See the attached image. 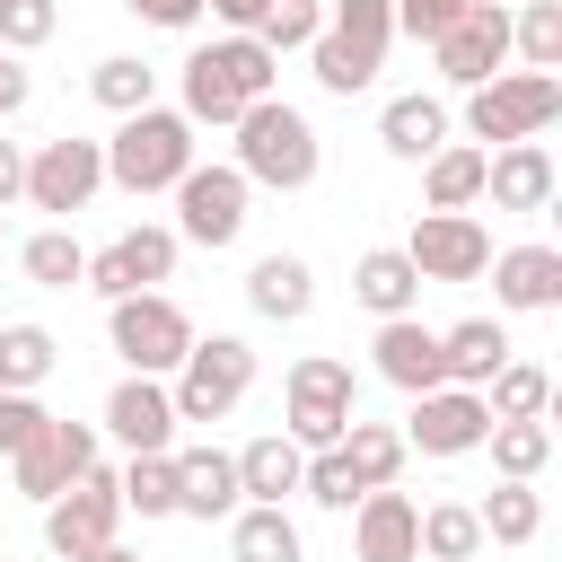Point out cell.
Here are the masks:
<instances>
[{
  "label": "cell",
  "instance_id": "cell-1",
  "mask_svg": "<svg viewBox=\"0 0 562 562\" xmlns=\"http://www.w3.org/2000/svg\"><path fill=\"white\" fill-rule=\"evenodd\" d=\"M281 79V61L255 44V35H220V44H193L184 53V123H237L246 105H263Z\"/></svg>",
  "mask_w": 562,
  "mask_h": 562
},
{
  "label": "cell",
  "instance_id": "cell-8",
  "mask_svg": "<svg viewBox=\"0 0 562 562\" xmlns=\"http://www.w3.org/2000/svg\"><path fill=\"white\" fill-rule=\"evenodd\" d=\"M105 334H114V351H123V369H132V378H176V360L193 351V316H184V307H176L167 290L114 299Z\"/></svg>",
  "mask_w": 562,
  "mask_h": 562
},
{
  "label": "cell",
  "instance_id": "cell-36",
  "mask_svg": "<svg viewBox=\"0 0 562 562\" xmlns=\"http://www.w3.org/2000/svg\"><path fill=\"white\" fill-rule=\"evenodd\" d=\"M413 536H422V562H474V553H483V518H474V501H430Z\"/></svg>",
  "mask_w": 562,
  "mask_h": 562
},
{
  "label": "cell",
  "instance_id": "cell-23",
  "mask_svg": "<svg viewBox=\"0 0 562 562\" xmlns=\"http://www.w3.org/2000/svg\"><path fill=\"white\" fill-rule=\"evenodd\" d=\"M351 299L386 325V316H413L422 307V272L404 263V246H369L360 263H351Z\"/></svg>",
  "mask_w": 562,
  "mask_h": 562
},
{
  "label": "cell",
  "instance_id": "cell-31",
  "mask_svg": "<svg viewBox=\"0 0 562 562\" xmlns=\"http://www.w3.org/2000/svg\"><path fill=\"white\" fill-rule=\"evenodd\" d=\"M544 404H553V378H544L536 360H501V369L483 378V413H492V422H544Z\"/></svg>",
  "mask_w": 562,
  "mask_h": 562
},
{
  "label": "cell",
  "instance_id": "cell-32",
  "mask_svg": "<svg viewBox=\"0 0 562 562\" xmlns=\"http://www.w3.org/2000/svg\"><path fill=\"white\" fill-rule=\"evenodd\" d=\"M474 518H483V544H536V536H544L536 483H492V492L474 501Z\"/></svg>",
  "mask_w": 562,
  "mask_h": 562
},
{
  "label": "cell",
  "instance_id": "cell-19",
  "mask_svg": "<svg viewBox=\"0 0 562 562\" xmlns=\"http://www.w3.org/2000/svg\"><path fill=\"white\" fill-rule=\"evenodd\" d=\"M553 149L544 140H509V149H483V202L492 211H544L553 202Z\"/></svg>",
  "mask_w": 562,
  "mask_h": 562
},
{
  "label": "cell",
  "instance_id": "cell-25",
  "mask_svg": "<svg viewBox=\"0 0 562 562\" xmlns=\"http://www.w3.org/2000/svg\"><path fill=\"white\" fill-rule=\"evenodd\" d=\"M501 360H509L501 316H465V325L439 334V378H448V386H474V395H483V378H492Z\"/></svg>",
  "mask_w": 562,
  "mask_h": 562
},
{
  "label": "cell",
  "instance_id": "cell-29",
  "mask_svg": "<svg viewBox=\"0 0 562 562\" xmlns=\"http://www.w3.org/2000/svg\"><path fill=\"white\" fill-rule=\"evenodd\" d=\"M334 448H342V465H351V483H360V492H386V483L404 474V457H413V448H404V430H386V422H351Z\"/></svg>",
  "mask_w": 562,
  "mask_h": 562
},
{
  "label": "cell",
  "instance_id": "cell-28",
  "mask_svg": "<svg viewBox=\"0 0 562 562\" xmlns=\"http://www.w3.org/2000/svg\"><path fill=\"white\" fill-rule=\"evenodd\" d=\"M378 140H386L395 158H430V149H448V105H439V97H386Z\"/></svg>",
  "mask_w": 562,
  "mask_h": 562
},
{
  "label": "cell",
  "instance_id": "cell-15",
  "mask_svg": "<svg viewBox=\"0 0 562 562\" xmlns=\"http://www.w3.org/2000/svg\"><path fill=\"white\" fill-rule=\"evenodd\" d=\"M430 61H439L448 88H483V79H501V61H509V9H501V0H474V9L430 44Z\"/></svg>",
  "mask_w": 562,
  "mask_h": 562
},
{
  "label": "cell",
  "instance_id": "cell-5",
  "mask_svg": "<svg viewBox=\"0 0 562 562\" xmlns=\"http://www.w3.org/2000/svg\"><path fill=\"white\" fill-rule=\"evenodd\" d=\"M351 422H360V378H351V360H334V351L290 360V386H281V439H299V448L316 457V448H334Z\"/></svg>",
  "mask_w": 562,
  "mask_h": 562
},
{
  "label": "cell",
  "instance_id": "cell-30",
  "mask_svg": "<svg viewBox=\"0 0 562 562\" xmlns=\"http://www.w3.org/2000/svg\"><path fill=\"white\" fill-rule=\"evenodd\" d=\"M228 553H237V562H307L290 509H263V501H246V509L228 518Z\"/></svg>",
  "mask_w": 562,
  "mask_h": 562
},
{
  "label": "cell",
  "instance_id": "cell-27",
  "mask_svg": "<svg viewBox=\"0 0 562 562\" xmlns=\"http://www.w3.org/2000/svg\"><path fill=\"white\" fill-rule=\"evenodd\" d=\"M422 202H430V211H474V202H483V149H474V140L430 149V158H422Z\"/></svg>",
  "mask_w": 562,
  "mask_h": 562
},
{
  "label": "cell",
  "instance_id": "cell-16",
  "mask_svg": "<svg viewBox=\"0 0 562 562\" xmlns=\"http://www.w3.org/2000/svg\"><path fill=\"white\" fill-rule=\"evenodd\" d=\"M483 430H492V413H483L474 386H430V395H413L404 448H422V457H474Z\"/></svg>",
  "mask_w": 562,
  "mask_h": 562
},
{
  "label": "cell",
  "instance_id": "cell-51",
  "mask_svg": "<svg viewBox=\"0 0 562 562\" xmlns=\"http://www.w3.org/2000/svg\"><path fill=\"white\" fill-rule=\"evenodd\" d=\"M501 9H509V0H501Z\"/></svg>",
  "mask_w": 562,
  "mask_h": 562
},
{
  "label": "cell",
  "instance_id": "cell-49",
  "mask_svg": "<svg viewBox=\"0 0 562 562\" xmlns=\"http://www.w3.org/2000/svg\"><path fill=\"white\" fill-rule=\"evenodd\" d=\"M88 562H140V553H132V544H97Z\"/></svg>",
  "mask_w": 562,
  "mask_h": 562
},
{
  "label": "cell",
  "instance_id": "cell-44",
  "mask_svg": "<svg viewBox=\"0 0 562 562\" xmlns=\"http://www.w3.org/2000/svg\"><path fill=\"white\" fill-rule=\"evenodd\" d=\"M35 430H44V404H35V395H9V386H0V457H18V448H26Z\"/></svg>",
  "mask_w": 562,
  "mask_h": 562
},
{
  "label": "cell",
  "instance_id": "cell-7",
  "mask_svg": "<svg viewBox=\"0 0 562 562\" xmlns=\"http://www.w3.org/2000/svg\"><path fill=\"white\" fill-rule=\"evenodd\" d=\"M255 386V342L246 334H193V351L176 360V422H228Z\"/></svg>",
  "mask_w": 562,
  "mask_h": 562
},
{
  "label": "cell",
  "instance_id": "cell-45",
  "mask_svg": "<svg viewBox=\"0 0 562 562\" xmlns=\"http://www.w3.org/2000/svg\"><path fill=\"white\" fill-rule=\"evenodd\" d=\"M123 9H132L140 26H167V35H184V26L202 18V0H123Z\"/></svg>",
  "mask_w": 562,
  "mask_h": 562
},
{
  "label": "cell",
  "instance_id": "cell-13",
  "mask_svg": "<svg viewBox=\"0 0 562 562\" xmlns=\"http://www.w3.org/2000/svg\"><path fill=\"white\" fill-rule=\"evenodd\" d=\"M97 184H105V140L61 132V140H44V149L26 158V202H35V211H53V220L88 211V202H97Z\"/></svg>",
  "mask_w": 562,
  "mask_h": 562
},
{
  "label": "cell",
  "instance_id": "cell-11",
  "mask_svg": "<svg viewBox=\"0 0 562 562\" xmlns=\"http://www.w3.org/2000/svg\"><path fill=\"white\" fill-rule=\"evenodd\" d=\"M404 263L422 281H483L492 272V228L474 211H422L404 237Z\"/></svg>",
  "mask_w": 562,
  "mask_h": 562
},
{
  "label": "cell",
  "instance_id": "cell-17",
  "mask_svg": "<svg viewBox=\"0 0 562 562\" xmlns=\"http://www.w3.org/2000/svg\"><path fill=\"white\" fill-rule=\"evenodd\" d=\"M105 430H114L132 457H167V448H176V395H167V378H123V386L105 395Z\"/></svg>",
  "mask_w": 562,
  "mask_h": 562
},
{
  "label": "cell",
  "instance_id": "cell-3",
  "mask_svg": "<svg viewBox=\"0 0 562 562\" xmlns=\"http://www.w3.org/2000/svg\"><path fill=\"white\" fill-rule=\"evenodd\" d=\"M386 44H395V0H325V26H316V44H307L316 88L360 97V88L386 70Z\"/></svg>",
  "mask_w": 562,
  "mask_h": 562
},
{
  "label": "cell",
  "instance_id": "cell-40",
  "mask_svg": "<svg viewBox=\"0 0 562 562\" xmlns=\"http://www.w3.org/2000/svg\"><path fill=\"white\" fill-rule=\"evenodd\" d=\"M316 26H325V0H272V9L255 18V44L281 61V53H307V44H316Z\"/></svg>",
  "mask_w": 562,
  "mask_h": 562
},
{
  "label": "cell",
  "instance_id": "cell-21",
  "mask_svg": "<svg viewBox=\"0 0 562 562\" xmlns=\"http://www.w3.org/2000/svg\"><path fill=\"white\" fill-rule=\"evenodd\" d=\"M237 457L228 448H176V518H237Z\"/></svg>",
  "mask_w": 562,
  "mask_h": 562
},
{
  "label": "cell",
  "instance_id": "cell-22",
  "mask_svg": "<svg viewBox=\"0 0 562 562\" xmlns=\"http://www.w3.org/2000/svg\"><path fill=\"white\" fill-rule=\"evenodd\" d=\"M369 351H378V378H386V386H404V395L448 386V378H439V334H430L422 316H386Z\"/></svg>",
  "mask_w": 562,
  "mask_h": 562
},
{
  "label": "cell",
  "instance_id": "cell-39",
  "mask_svg": "<svg viewBox=\"0 0 562 562\" xmlns=\"http://www.w3.org/2000/svg\"><path fill=\"white\" fill-rule=\"evenodd\" d=\"M114 483H123V509H140V518H176V448H167V457H132Z\"/></svg>",
  "mask_w": 562,
  "mask_h": 562
},
{
  "label": "cell",
  "instance_id": "cell-14",
  "mask_svg": "<svg viewBox=\"0 0 562 562\" xmlns=\"http://www.w3.org/2000/svg\"><path fill=\"white\" fill-rule=\"evenodd\" d=\"M176 246H184L176 228H149V220H140V228H123L114 246H97V255H88V290H97L105 307H114V299L158 290V281H176Z\"/></svg>",
  "mask_w": 562,
  "mask_h": 562
},
{
  "label": "cell",
  "instance_id": "cell-34",
  "mask_svg": "<svg viewBox=\"0 0 562 562\" xmlns=\"http://www.w3.org/2000/svg\"><path fill=\"white\" fill-rule=\"evenodd\" d=\"M18 272H26L35 290H79V281H88V246H79L70 228H35V237L18 246Z\"/></svg>",
  "mask_w": 562,
  "mask_h": 562
},
{
  "label": "cell",
  "instance_id": "cell-43",
  "mask_svg": "<svg viewBox=\"0 0 562 562\" xmlns=\"http://www.w3.org/2000/svg\"><path fill=\"white\" fill-rule=\"evenodd\" d=\"M474 0H395V35H413V44H439L457 18H465Z\"/></svg>",
  "mask_w": 562,
  "mask_h": 562
},
{
  "label": "cell",
  "instance_id": "cell-50",
  "mask_svg": "<svg viewBox=\"0 0 562 562\" xmlns=\"http://www.w3.org/2000/svg\"><path fill=\"white\" fill-rule=\"evenodd\" d=\"M0 562H9V553H0Z\"/></svg>",
  "mask_w": 562,
  "mask_h": 562
},
{
  "label": "cell",
  "instance_id": "cell-41",
  "mask_svg": "<svg viewBox=\"0 0 562 562\" xmlns=\"http://www.w3.org/2000/svg\"><path fill=\"white\" fill-rule=\"evenodd\" d=\"M299 492H307L316 509H351V501H360V483H351V465H342V448H316V457L299 465Z\"/></svg>",
  "mask_w": 562,
  "mask_h": 562
},
{
  "label": "cell",
  "instance_id": "cell-35",
  "mask_svg": "<svg viewBox=\"0 0 562 562\" xmlns=\"http://www.w3.org/2000/svg\"><path fill=\"white\" fill-rule=\"evenodd\" d=\"M483 448H492L501 483H536V474L553 465V422H492Z\"/></svg>",
  "mask_w": 562,
  "mask_h": 562
},
{
  "label": "cell",
  "instance_id": "cell-33",
  "mask_svg": "<svg viewBox=\"0 0 562 562\" xmlns=\"http://www.w3.org/2000/svg\"><path fill=\"white\" fill-rule=\"evenodd\" d=\"M88 97L123 123V114H140V105H158V70L140 61V53H105L97 70H88Z\"/></svg>",
  "mask_w": 562,
  "mask_h": 562
},
{
  "label": "cell",
  "instance_id": "cell-47",
  "mask_svg": "<svg viewBox=\"0 0 562 562\" xmlns=\"http://www.w3.org/2000/svg\"><path fill=\"white\" fill-rule=\"evenodd\" d=\"M18 193H26V149H18V140H0V211H9Z\"/></svg>",
  "mask_w": 562,
  "mask_h": 562
},
{
  "label": "cell",
  "instance_id": "cell-2",
  "mask_svg": "<svg viewBox=\"0 0 562 562\" xmlns=\"http://www.w3.org/2000/svg\"><path fill=\"white\" fill-rule=\"evenodd\" d=\"M228 132H237V158H228V167H237L246 184H263V193H307V184H316V158H325V149H316V123H307L299 105L263 97V105H246Z\"/></svg>",
  "mask_w": 562,
  "mask_h": 562
},
{
  "label": "cell",
  "instance_id": "cell-38",
  "mask_svg": "<svg viewBox=\"0 0 562 562\" xmlns=\"http://www.w3.org/2000/svg\"><path fill=\"white\" fill-rule=\"evenodd\" d=\"M509 53H518L527 70H553V79H562V0H527V9L509 18Z\"/></svg>",
  "mask_w": 562,
  "mask_h": 562
},
{
  "label": "cell",
  "instance_id": "cell-24",
  "mask_svg": "<svg viewBox=\"0 0 562 562\" xmlns=\"http://www.w3.org/2000/svg\"><path fill=\"white\" fill-rule=\"evenodd\" d=\"M246 307L272 316V325H299V316L316 307V272H307V255H255V272H246Z\"/></svg>",
  "mask_w": 562,
  "mask_h": 562
},
{
  "label": "cell",
  "instance_id": "cell-20",
  "mask_svg": "<svg viewBox=\"0 0 562 562\" xmlns=\"http://www.w3.org/2000/svg\"><path fill=\"white\" fill-rule=\"evenodd\" d=\"M492 299L518 307V316L562 307V246H501L492 255Z\"/></svg>",
  "mask_w": 562,
  "mask_h": 562
},
{
  "label": "cell",
  "instance_id": "cell-37",
  "mask_svg": "<svg viewBox=\"0 0 562 562\" xmlns=\"http://www.w3.org/2000/svg\"><path fill=\"white\" fill-rule=\"evenodd\" d=\"M53 369H61V342L44 325H0V386L9 395H35Z\"/></svg>",
  "mask_w": 562,
  "mask_h": 562
},
{
  "label": "cell",
  "instance_id": "cell-10",
  "mask_svg": "<svg viewBox=\"0 0 562 562\" xmlns=\"http://www.w3.org/2000/svg\"><path fill=\"white\" fill-rule=\"evenodd\" d=\"M114 527H123V483H114L105 465H88L61 501H44V544H53L61 562H88L97 544H114Z\"/></svg>",
  "mask_w": 562,
  "mask_h": 562
},
{
  "label": "cell",
  "instance_id": "cell-6",
  "mask_svg": "<svg viewBox=\"0 0 562 562\" xmlns=\"http://www.w3.org/2000/svg\"><path fill=\"white\" fill-rule=\"evenodd\" d=\"M553 114H562V79H553V70H501V79L465 88V140H474V149L536 140Z\"/></svg>",
  "mask_w": 562,
  "mask_h": 562
},
{
  "label": "cell",
  "instance_id": "cell-42",
  "mask_svg": "<svg viewBox=\"0 0 562 562\" xmlns=\"http://www.w3.org/2000/svg\"><path fill=\"white\" fill-rule=\"evenodd\" d=\"M53 26H61L53 0H0V53H35V44H53Z\"/></svg>",
  "mask_w": 562,
  "mask_h": 562
},
{
  "label": "cell",
  "instance_id": "cell-26",
  "mask_svg": "<svg viewBox=\"0 0 562 562\" xmlns=\"http://www.w3.org/2000/svg\"><path fill=\"white\" fill-rule=\"evenodd\" d=\"M299 465H307V448H299V439H281V430H263V439H246V448H237V492H246V501H263V509H281V501L299 492Z\"/></svg>",
  "mask_w": 562,
  "mask_h": 562
},
{
  "label": "cell",
  "instance_id": "cell-18",
  "mask_svg": "<svg viewBox=\"0 0 562 562\" xmlns=\"http://www.w3.org/2000/svg\"><path fill=\"white\" fill-rule=\"evenodd\" d=\"M422 509L386 483V492H360L351 501V562H422Z\"/></svg>",
  "mask_w": 562,
  "mask_h": 562
},
{
  "label": "cell",
  "instance_id": "cell-4",
  "mask_svg": "<svg viewBox=\"0 0 562 562\" xmlns=\"http://www.w3.org/2000/svg\"><path fill=\"white\" fill-rule=\"evenodd\" d=\"M184 167H193V123L176 105H140L105 140V184H123V193H176Z\"/></svg>",
  "mask_w": 562,
  "mask_h": 562
},
{
  "label": "cell",
  "instance_id": "cell-46",
  "mask_svg": "<svg viewBox=\"0 0 562 562\" xmlns=\"http://www.w3.org/2000/svg\"><path fill=\"white\" fill-rule=\"evenodd\" d=\"M26 97H35L26 61H18V53H0V123H9V114H26Z\"/></svg>",
  "mask_w": 562,
  "mask_h": 562
},
{
  "label": "cell",
  "instance_id": "cell-48",
  "mask_svg": "<svg viewBox=\"0 0 562 562\" xmlns=\"http://www.w3.org/2000/svg\"><path fill=\"white\" fill-rule=\"evenodd\" d=\"M202 9H211V18H228V26H237V35H255V18H263V9H272V0H202Z\"/></svg>",
  "mask_w": 562,
  "mask_h": 562
},
{
  "label": "cell",
  "instance_id": "cell-9",
  "mask_svg": "<svg viewBox=\"0 0 562 562\" xmlns=\"http://www.w3.org/2000/svg\"><path fill=\"white\" fill-rule=\"evenodd\" d=\"M246 202H255V184L237 176V167H184V184H176V237H193V246H237L246 237Z\"/></svg>",
  "mask_w": 562,
  "mask_h": 562
},
{
  "label": "cell",
  "instance_id": "cell-12",
  "mask_svg": "<svg viewBox=\"0 0 562 562\" xmlns=\"http://www.w3.org/2000/svg\"><path fill=\"white\" fill-rule=\"evenodd\" d=\"M97 465V422H61V413H44V430L9 457V474H18V492L44 509V501H61L79 474Z\"/></svg>",
  "mask_w": 562,
  "mask_h": 562
}]
</instances>
